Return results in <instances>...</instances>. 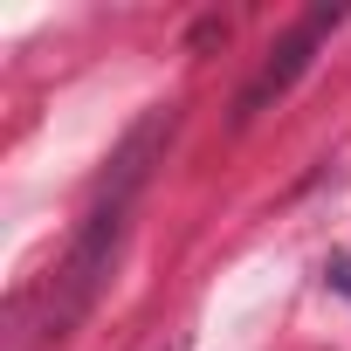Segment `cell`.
I'll list each match as a JSON object with an SVG mask.
<instances>
[{"mask_svg":"<svg viewBox=\"0 0 351 351\" xmlns=\"http://www.w3.org/2000/svg\"><path fill=\"white\" fill-rule=\"evenodd\" d=\"M337 21H344L337 8H317V14H303V21H296V28H289V35L276 42V56L262 62V76L248 83V97H241V117H255V110H269V97H282V90H289V83H296V76L310 69V56H317V42H324V35H330Z\"/></svg>","mask_w":351,"mask_h":351,"instance_id":"obj_1","label":"cell"},{"mask_svg":"<svg viewBox=\"0 0 351 351\" xmlns=\"http://www.w3.org/2000/svg\"><path fill=\"white\" fill-rule=\"evenodd\" d=\"M324 276H330V289H337V296H351V255H330V262H324Z\"/></svg>","mask_w":351,"mask_h":351,"instance_id":"obj_2","label":"cell"}]
</instances>
